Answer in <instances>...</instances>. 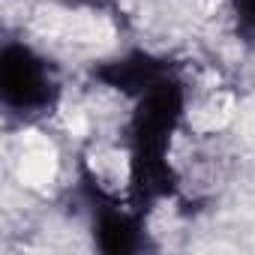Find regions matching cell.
<instances>
[{"instance_id": "obj_2", "label": "cell", "mask_w": 255, "mask_h": 255, "mask_svg": "<svg viewBox=\"0 0 255 255\" xmlns=\"http://www.w3.org/2000/svg\"><path fill=\"white\" fill-rule=\"evenodd\" d=\"M81 168H84L87 180L96 186V192L105 198L126 195L135 180V162H132L129 147H123L111 135L90 138V144L81 153Z\"/></svg>"}, {"instance_id": "obj_1", "label": "cell", "mask_w": 255, "mask_h": 255, "mask_svg": "<svg viewBox=\"0 0 255 255\" xmlns=\"http://www.w3.org/2000/svg\"><path fill=\"white\" fill-rule=\"evenodd\" d=\"M237 114V93L219 81L216 72H201L183 102V126L198 138H213L225 132Z\"/></svg>"}, {"instance_id": "obj_3", "label": "cell", "mask_w": 255, "mask_h": 255, "mask_svg": "<svg viewBox=\"0 0 255 255\" xmlns=\"http://www.w3.org/2000/svg\"><path fill=\"white\" fill-rule=\"evenodd\" d=\"M9 165H12L15 180L30 192H48L60 174V156H57L54 141L33 129L15 138L9 150Z\"/></svg>"}]
</instances>
